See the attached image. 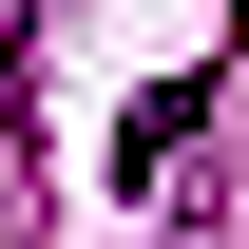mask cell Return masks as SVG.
<instances>
[{
    "instance_id": "cell-1",
    "label": "cell",
    "mask_w": 249,
    "mask_h": 249,
    "mask_svg": "<svg viewBox=\"0 0 249 249\" xmlns=\"http://www.w3.org/2000/svg\"><path fill=\"white\" fill-rule=\"evenodd\" d=\"M230 230H249V211H230Z\"/></svg>"
}]
</instances>
